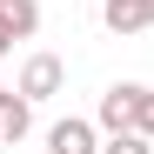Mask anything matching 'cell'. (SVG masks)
Wrapping results in <instances>:
<instances>
[{
	"mask_svg": "<svg viewBox=\"0 0 154 154\" xmlns=\"http://www.w3.org/2000/svg\"><path fill=\"white\" fill-rule=\"evenodd\" d=\"M107 34H147L154 27V0H100Z\"/></svg>",
	"mask_w": 154,
	"mask_h": 154,
	"instance_id": "cell-1",
	"label": "cell"
},
{
	"mask_svg": "<svg viewBox=\"0 0 154 154\" xmlns=\"http://www.w3.org/2000/svg\"><path fill=\"white\" fill-rule=\"evenodd\" d=\"M60 81H67V67H60L54 54H34L27 67H20V94H27V100H47V94H60Z\"/></svg>",
	"mask_w": 154,
	"mask_h": 154,
	"instance_id": "cell-2",
	"label": "cell"
},
{
	"mask_svg": "<svg viewBox=\"0 0 154 154\" xmlns=\"http://www.w3.org/2000/svg\"><path fill=\"white\" fill-rule=\"evenodd\" d=\"M47 154H100L94 147V121H54V127H47Z\"/></svg>",
	"mask_w": 154,
	"mask_h": 154,
	"instance_id": "cell-3",
	"label": "cell"
},
{
	"mask_svg": "<svg viewBox=\"0 0 154 154\" xmlns=\"http://www.w3.org/2000/svg\"><path fill=\"white\" fill-rule=\"evenodd\" d=\"M27 127H34V100L20 94V87H14V94H0V141L14 147L20 134H27Z\"/></svg>",
	"mask_w": 154,
	"mask_h": 154,
	"instance_id": "cell-4",
	"label": "cell"
},
{
	"mask_svg": "<svg viewBox=\"0 0 154 154\" xmlns=\"http://www.w3.org/2000/svg\"><path fill=\"white\" fill-rule=\"evenodd\" d=\"M94 121L107 127V134H121V127L134 121V87H127V81H121V87H107V94H100V114H94Z\"/></svg>",
	"mask_w": 154,
	"mask_h": 154,
	"instance_id": "cell-5",
	"label": "cell"
},
{
	"mask_svg": "<svg viewBox=\"0 0 154 154\" xmlns=\"http://www.w3.org/2000/svg\"><path fill=\"white\" fill-rule=\"evenodd\" d=\"M0 14H7V27H14V40H27V34H40V7H34V0H7Z\"/></svg>",
	"mask_w": 154,
	"mask_h": 154,
	"instance_id": "cell-6",
	"label": "cell"
},
{
	"mask_svg": "<svg viewBox=\"0 0 154 154\" xmlns=\"http://www.w3.org/2000/svg\"><path fill=\"white\" fill-rule=\"evenodd\" d=\"M127 87H134V121H127V127L154 141V87H141V81H127Z\"/></svg>",
	"mask_w": 154,
	"mask_h": 154,
	"instance_id": "cell-7",
	"label": "cell"
},
{
	"mask_svg": "<svg viewBox=\"0 0 154 154\" xmlns=\"http://www.w3.org/2000/svg\"><path fill=\"white\" fill-rule=\"evenodd\" d=\"M100 154H154V141L134 134V127H121V134H107V147H100Z\"/></svg>",
	"mask_w": 154,
	"mask_h": 154,
	"instance_id": "cell-8",
	"label": "cell"
},
{
	"mask_svg": "<svg viewBox=\"0 0 154 154\" xmlns=\"http://www.w3.org/2000/svg\"><path fill=\"white\" fill-rule=\"evenodd\" d=\"M7 47H14V27H7V14H0V54H7Z\"/></svg>",
	"mask_w": 154,
	"mask_h": 154,
	"instance_id": "cell-9",
	"label": "cell"
},
{
	"mask_svg": "<svg viewBox=\"0 0 154 154\" xmlns=\"http://www.w3.org/2000/svg\"><path fill=\"white\" fill-rule=\"evenodd\" d=\"M0 7H7V0H0Z\"/></svg>",
	"mask_w": 154,
	"mask_h": 154,
	"instance_id": "cell-10",
	"label": "cell"
},
{
	"mask_svg": "<svg viewBox=\"0 0 154 154\" xmlns=\"http://www.w3.org/2000/svg\"><path fill=\"white\" fill-rule=\"evenodd\" d=\"M0 147H7V141H0Z\"/></svg>",
	"mask_w": 154,
	"mask_h": 154,
	"instance_id": "cell-11",
	"label": "cell"
}]
</instances>
